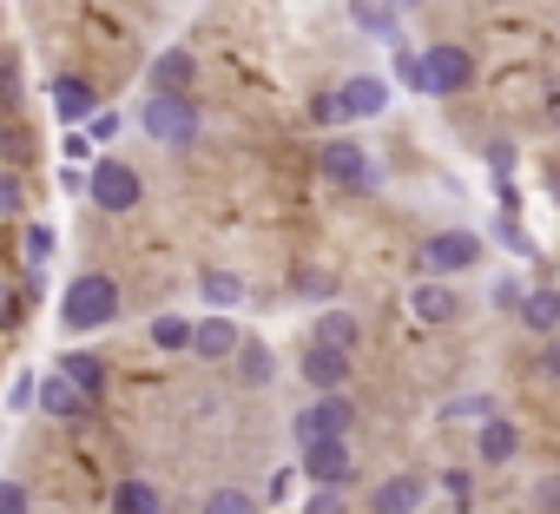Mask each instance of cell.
Segmentation results:
<instances>
[{
  "label": "cell",
  "mask_w": 560,
  "mask_h": 514,
  "mask_svg": "<svg viewBox=\"0 0 560 514\" xmlns=\"http://www.w3.org/2000/svg\"><path fill=\"white\" fill-rule=\"evenodd\" d=\"M396 73L416 86V93H429V100H455V93H468L475 86V54L468 47H455V40H442V47H422V54H396Z\"/></svg>",
  "instance_id": "cell-1"
},
{
  "label": "cell",
  "mask_w": 560,
  "mask_h": 514,
  "mask_svg": "<svg viewBox=\"0 0 560 514\" xmlns=\"http://www.w3.org/2000/svg\"><path fill=\"white\" fill-rule=\"evenodd\" d=\"M139 126H145V139H152V145H165V152H191V145H198V132H205V119H198V100H191V93H152V100L139 106Z\"/></svg>",
  "instance_id": "cell-2"
},
{
  "label": "cell",
  "mask_w": 560,
  "mask_h": 514,
  "mask_svg": "<svg viewBox=\"0 0 560 514\" xmlns=\"http://www.w3.org/2000/svg\"><path fill=\"white\" fill-rule=\"evenodd\" d=\"M113 317H119V284H113L106 271H86V278L67 284V297H60V324H67L73 337H93V330H106Z\"/></svg>",
  "instance_id": "cell-3"
},
{
  "label": "cell",
  "mask_w": 560,
  "mask_h": 514,
  "mask_svg": "<svg viewBox=\"0 0 560 514\" xmlns=\"http://www.w3.org/2000/svg\"><path fill=\"white\" fill-rule=\"evenodd\" d=\"M481 257H488V244L475 231H429L422 250H416V278H462Z\"/></svg>",
  "instance_id": "cell-4"
},
{
  "label": "cell",
  "mask_w": 560,
  "mask_h": 514,
  "mask_svg": "<svg viewBox=\"0 0 560 514\" xmlns=\"http://www.w3.org/2000/svg\"><path fill=\"white\" fill-rule=\"evenodd\" d=\"M317 172H324L337 191H376V159H370L357 139H324V145H317Z\"/></svg>",
  "instance_id": "cell-5"
},
{
  "label": "cell",
  "mask_w": 560,
  "mask_h": 514,
  "mask_svg": "<svg viewBox=\"0 0 560 514\" xmlns=\"http://www.w3.org/2000/svg\"><path fill=\"white\" fill-rule=\"evenodd\" d=\"M86 191H93V205H106L113 218H119V211H139V198H145V185H139V172H132L126 159H100L93 178H86Z\"/></svg>",
  "instance_id": "cell-6"
},
{
  "label": "cell",
  "mask_w": 560,
  "mask_h": 514,
  "mask_svg": "<svg viewBox=\"0 0 560 514\" xmlns=\"http://www.w3.org/2000/svg\"><path fill=\"white\" fill-rule=\"evenodd\" d=\"M304 475H311V488H350V481H357V448H350V435L311 442V448H304Z\"/></svg>",
  "instance_id": "cell-7"
},
{
  "label": "cell",
  "mask_w": 560,
  "mask_h": 514,
  "mask_svg": "<svg viewBox=\"0 0 560 514\" xmlns=\"http://www.w3.org/2000/svg\"><path fill=\"white\" fill-rule=\"evenodd\" d=\"M350 422H357V409H350V396L343 389H330V396H317L291 429H298V442L311 448V442H330V435H350Z\"/></svg>",
  "instance_id": "cell-8"
},
{
  "label": "cell",
  "mask_w": 560,
  "mask_h": 514,
  "mask_svg": "<svg viewBox=\"0 0 560 514\" xmlns=\"http://www.w3.org/2000/svg\"><path fill=\"white\" fill-rule=\"evenodd\" d=\"M468 304L442 284V278H416V291H409V317L416 324H429V330H442V324H455Z\"/></svg>",
  "instance_id": "cell-9"
},
{
  "label": "cell",
  "mask_w": 560,
  "mask_h": 514,
  "mask_svg": "<svg viewBox=\"0 0 560 514\" xmlns=\"http://www.w3.org/2000/svg\"><path fill=\"white\" fill-rule=\"evenodd\" d=\"M350 376H357V350H330V343H311V350H304V383H311L317 396L343 389Z\"/></svg>",
  "instance_id": "cell-10"
},
{
  "label": "cell",
  "mask_w": 560,
  "mask_h": 514,
  "mask_svg": "<svg viewBox=\"0 0 560 514\" xmlns=\"http://www.w3.org/2000/svg\"><path fill=\"white\" fill-rule=\"evenodd\" d=\"M337 106H343V119H383V113H389V80L357 73V80L337 86Z\"/></svg>",
  "instance_id": "cell-11"
},
{
  "label": "cell",
  "mask_w": 560,
  "mask_h": 514,
  "mask_svg": "<svg viewBox=\"0 0 560 514\" xmlns=\"http://www.w3.org/2000/svg\"><path fill=\"white\" fill-rule=\"evenodd\" d=\"M34 402H40V409H47L54 422H86V416H93V396H80V389H73L67 376H60V370L34 383Z\"/></svg>",
  "instance_id": "cell-12"
},
{
  "label": "cell",
  "mask_w": 560,
  "mask_h": 514,
  "mask_svg": "<svg viewBox=\"0 0 560 514\" xmlns=\"http://www.w3.org/2000/svg\"><path fill=\"white\" fill-rule=\"evenodd\" d=\"M422 501H429L422 475H389L370 488V514H422Z\"/></svg>",
  "instance_id": "cell-13"
},
{
  "label": "cell",
  "mask_w": 560,
  "mask_h": 514,
  "mask_svg": "<svg viewBox=\"0 0 560 514\" xmlns=\"http://www.w3.org/2000/svg\"><path fill=\"white\" fill-rule=\"evenodd\" d=\"M514 455H521V429H514L508 416H488V422L475 429V462H481V468H508Z\"/></svg>",
  "instance_id": "cell-14"
},
{
  "label": "cell",
  "mask_w": 560,
  "mask_h": 514,
  "mask_svg": "<svg viewBox=\"0 0 560 514\" xmlns=\"http://www.w3.org/2000/svg\"><path fill=\"white\" fill-rule=\"evenodd\" d=\"M191 80H198V60H191L185 47H165V54L152 60V73H145L152 93H191Z\"/></svg>",
  "instance_id": "cell-15"
},
{
  "label": "cell",
  "mask_w": 560,
  "mask_h": 514,
  "mask_svg": "<svg viewBox=\"0 0 560 514\" xmlns=\"http://www.w3.org/2000/svg\"><path fill=\"white\" fill-rule=\"evenodd\" d=\"M237 343H244V337H237V324H231L224 311H218V317H205V324L191 330V350H198L205 363H224V357H237Z\"/></svg>",
  "instance_id": "cell-16"
},
{
  "label": "cell",
  "mask_w": 560,
  "mask_h": 514,
  "mask_svg": "<svg viewBox=\"0 0 560 514\" xmlns=\"http://www.w3.org/2000/svg\"><path fill=\"white\" fill-rule=\"evenodd\" d=\"M54 370H60V376H67L80 396H93V402L106 396V363H100V357H86V350H67V357H54Z\"/></svg>",
  "instance_id": "cell-17"
},
{
  "label": "cell",
  "mask_w": 560,
  "mask_h": 514,
  "mask_svg": "<svg viewBox=\"0 0 560 514\" xmlns=\"http://www.w3.org/2000/svg\"><path fill=\"white\" fill-rule=\"evenodd\" d=\"M514 317H521V330H534V337H553V330H560V291H553V284L527 291Z\"/></svg>",
  "instance_id": "cell-18"
},
{
  "label": "cell",
  "mask_w": 560,
  "mask_h": 514,
  "mask_svg": "<svg viewBox=\"0 0 560 514\" xmlns=\"http://www.w3.org/2000/svg\"><path fill=\"white\" fill-rule=\"evenodd\" d=\"M93 106H100V100H93V86H86L80 73H60V80H54V113H60L67 126L93 119Z\"/></svg>",
  "instance_id": "cell-19"
},
{
  "label": "cell",
  "mask_w": 560,
  "mask_h": 514,
  "mask_svg": "<svg viewBox=\"0 0 560 514\" xmlns=\"http://www.w3.org/2000/svg\"><path fill=\"white\" fill-rule=\"evenodd\" d=\"M106 514H165V501H159V488H152V481L126 475V481H113V501H106Z\"/></svg>",
  "instance_id": "cell-20"
},
{
  "label": "cell",
  "mask_w": 560,
  "mask_h": 514,
  "mask_svg": "<svg viewBox=\"0 0 560 514\" xmlns=\"http://www.w3.org/2000/svg\"><path fill=\"white\" fill-rule=\"evenodd\" d=\"M357 337H363V324H357L350 311H317V337H311V343H330V350H357Z\"/></svg>",
  "instance_id": "cell-21"
},
{
  "label": "cell",
  "mask_w": 560,
  "mask_h": 514,
  "mask_svg": "<svg viewBox=\"0 0 560 514\" xmlns=\"http://www.w3.org/2000/svg\"><path fill=\"white\" fill-rule=\"evenodd\" d=\"M198 297H205L211 311H237V304H244V278H231V271H205V278H198Z\"/></svg>",
  "instance_id": "cell-22"
},
{
  "label": "cell",
  "mask_w": 560,
  "mask_h": 514,
  "mask_svg": "<svg viewBox=\"0 0 560 514\" xmlns=\"http://www.w3.org/2000/svg\"><path fill=\"white\" fill-rule=\"evenodd\" d=\"M237 376H244V383H270V376H277V357H270L264 343H237Z\"/></svg>",
  "instance_id": "cell-23"
},
{
  "label": "cell",
  "mask_w": 560,
  "mask_h": 514,
  "mask_svg": "<svg viewBox=\"0 0 560 514\" xmlns=\"http://www.w3.org/2000/svg\"><path fill=\"white\" fill-rule=\"evenodd\" d=\"M205 514H264L250 488H211L205 494Z\"/></svg>",
  "instance_id": "cell-24"
},
{
  "label": "cell",
  "mask_w": 560,
  "mask_h": 514,
  "mask_svg": "<svg viewBox=\"0 0 560 514\" xmlns=\"http://www.w3.org/2000/svg\"><path fill=\"white\" fill-rule=\"evenodd\" d=\"M27 86H21V60L14 54H0V113H21Z\"/></svg>",
  "instance_id": "cell-25"
},
{
  "label": "cell",
  "mask_w": 560,
  "mask_h": 514,
  "mask_svg": "<svg viewBox=\"0 0 560 514\" xmlns=\"http://www.w3.org/2000/svg\"><path fill=\"white\" fill-rule=\"evenodd\" d=\"M152 343L159 350H191V324L185 317H152Z\"/></svg>",
  "instance_id": "cell-26"
},
{
  "label": "cell",
  "mask_w": 560,
  "mask_h": 514,
  "mask_svg": "<svg viewBox=\"0 0 560 514\" xmlns=\"http://www.w3.org/2000/svg\"><path fill=\"white\" fill-rule=\"evenodd\" d=\"M442 416H448V422H475V429H481V422L494 416V396H455Z\"/></svg>",
  "instance_id": "cell-27"
},
{
  "label": "cell",
  "mask_w": 560,
  "mask_h": 514,
  "mask_svg": "<svg viewBox=\"0 0 560 514\" xmlns=\"http://www.w3.org/2000/svg\"><path fill=\"white\" fill-rule=\"evenodd\" d=\"M350 14H357V27H370V34H389V27H396V14L383 8V0H350Z\"/></svg>",
  "instance_id": "cell-28"
},
{
  "label": "cell",
  "mask_w": 560,
  "mask_h": 514,
  "mask_svg": "<svg viewBox=\"0 0 560 514\" xmlns=\"http://www.w3.org/2000/svg\"><path fill=\"white\" fill-rule=\"evenodd\" d=\"M21 257H27V265L40 271L47 257H54V231H47V224H27V237H21Z\"/></svg>",
  "instance_id": "cell-29"
},
{
  "label": "cell",
  "mask_w": 560,
  "mask_h": 514,
  "mask_svg": "<svg viewBox=\"0 0 560 514\" xmlns=\"http://www.w3.org/2000/svg\"><path fill=\"white\" fill-rule=\"evenodd\" d=\"M27 211V185L14 172H0V218H21Z\"/></svg>",
  "instance_id": "cell-30"
},
{
  "label": "cell",
  "mask_w": 560,
  "mask_h": 514,
  "mask_svg": "<svg viewBox=\"0 0 560 514\" xmlns=\"http://www.w3.org/2000/svg\"><path fill=\"white\" fill-rule=\"evenodd\" d=\"M298 291L304 297H330L337 291V271H298Z\"/></svg>",
  "instance_id": "cell-31"
},
{
  "label": "cell",
  "mask_w": 560,
  "mask_h": 514,
  "mask_svg": "<svg viewBox=\"0 0 560 514\" xmlns=\"http://www.w3.org/2000/svg\"><path fill=\"white\" fill-rule=\"evenodd\" d=\"M304 514H350V501H343V488H317Z\"/></svg>",
  "instance_id": "cell-32"
},
{
  "label": "cell",
  "mask_w": 560,
  "mask_h": 514,
  "mask_svg": "<svg viewBox=\"0 0 560 514\" xmlns=\"http://www.w3.org/2000/svg\"><path fill=\"white\" fill-rule=\"evenodd\" d=\"M311 119H317V126H343V106H337V93H317V100H311Z\"/></svg>",
  "instance_id": "cell-33"
},
{
  "label": "cell",
  "mask_w": 560,
  "mask_h": 514,
  "mask_svg": "<svg viewBox=\"0 0 560 514\" xmlns=\"http://www.w3.org/2000/svg\"><path fill=\"white\" fill-rule=\"evenodd\" d=\"M34 501H27V488L21 481H0V514H27Z\"/></svg>",
  "instance_id": "cell-34"
},
{
  "label": "cell",
  "mask_w": 560,
  "mask_h": 514,
  "mask_svg": "<svg viewBox=\"0 0 560 514\" xmlns=\"http://www.w3.org/2000/svg\"><path fill=\"white\" fill-rule=\"evenodd\" d=\"M0 159L21 165V159H27V132H8V139H0Z\"/></svg>",
  "instance_id": "cell-35"
},
{
  "label": "cell",
  "mask_w": 560,
  "mask_h": 514,
  "mask_svg": "<svg viewBox=\"0 0 560 514\" xmlns=\"http://www.w3.org/2000/svg\"><path fill=\"white\" fill-rule=\"evenodd\" d=\"M86 132H93V139H119V119H113V113H93Z\"/></svg>",
  "instance_id": "cell-36"
},
{
  "label": "cell",
  "mask_w": 560,
  "mask_h": 514,
  "mask_svg": "<svg viewBox=\"0 0 560 514\" xmlns=\"http://www.w3.org/2000/svg\"><path fill=\"white\" fill-rule=\"evenodd\" d=\"M534 507H547V514H553V507H560V475H553V481H540V488H534Z\"/></svg>",
  "instance_id": "cell-37"
},
{
  "label": "cell",
  "mask_w": 560,
  "mask_h": 514,
  "mask_svg": "<svg viewBox=\"0 0 560 514\" xmlns=\"http://www.w3.org/2000/svg\"><path fill=\"white\" fill-rule=\"evenodd\" d=\"M0 324H8V330L21 324V297H14V291H0Z\"/></svg>",
  "instance_id": "cell-38"
},
{
  "label": "cell",
  "mask_w": 560,
  "mask_h": 514,
  "mask_svg": "<svg viewBox=\"0 0 560 514\" xmlns=\"http://www.w3.org/2000/svg\"><path fill=\"white\" fill-rule=\"evenodd\" d=\"M547 126H560V86L547 93Z\"/></svg>",
  "instance_id": "cell-39"
},
{
  "label": "cell",
  "mask_w": 560,
  "mask_h": 514,
  "mask_svg": "<svg viewBox=\"0 0 560 514\" xmlns=\"http://www.w3.org/2000/svg\"><path fill=\"white\" fill-rule=\"evenodd\" d=\"M540 370H547V376H553V383H560V343H553V350H547V363H540Z\"/></svg>",
  "instance_id": "cell-40"
},
{
  "label": "cell",
  "mask_w": 560,
  "mask_h": 514,
  "mask_svg": "<svg viewBox=\"0 0 560 514\" xmlns=\"http://www.w3.org/2000/svg\"><path fill=\"white\" fill-rule=\"evenodd\" d=\"M383 8H389V14H396V8H416V0H383Z\"/></svg>",
  "instance_id": "cell-41"
}]
</instances>
